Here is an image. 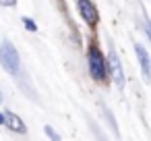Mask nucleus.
I'll return each mask as SVG.
<instances>
[{
	"label": "nucleus",
	"instance_id": "f257e3e1",
	"mask_svg": "<svg viewBox=\"0 0 151 141\" xmlns=\"http://www.w3.org/2000/svg\"><path fill=\"white\" fill-rule=\"evenodd\" d=\"M0 64H2V69L13 77L19 75V71H21V56H19L17 48L9 40H4L0 44Z\"/></svg>",
	"mask_w": 151,
	"mask_h": 141
},
{
	"label": "nucleus",
	"instance_id": "f03ea898",
	"mask_svg": "<svg viewBox=\"0 0 151 141\" xmlns=\"http://www.w3.org/2000/svg\"><path fill=\"white\" fill-rule=\"evenodd\" d=\"M87 62H89V73L95 81H106L108 77V58L99 52L97 46H91L87 52Z\"/></svg>",
	"mask_w": 151,
	"mask_h": 141
},
{
	"label": "nucleus",
	"instance_id": "7ed1b4c3",
	"mask_svg": "<svg viewBox=\"0 0 151 141\" xmlns=\"http://www.w3.org/2000/svg\"><path fill=\"white\" fill-rule=\"evenodd\" d=\"M108 71H110V75H112V79H114V85H116L118 89H124V69H122L120 56H118V52L114 50V46H112L110 52H108Z\"/></svg>",
	"mask_w": 151,
	"mask_h": 141
},
{
	"label": "nucleus",
	"instance_id": "20e7f679",
	"mask_svg": "<svg viewBox=\"0 0 151 141\" xmlns=\"http://www.w3.org/2000/svg\"><path fill=\"white\" fill-rule=\"evenodd\" d=\"M77 7H79V13L83 17V21L89 25V27H95L97 21H99V15H97V9L91 0H77Z\"/></svg>",
	"mask_w": 151,
	"mask_h": 141
},
{
	"label": "nucleus",
	"instance_id": "39448f33",
	"mask_svg": "<svg viewBox=\"0 0 151 141\" xmlns=\"http://www.w3.org/2000/svg\"><path fill=\"white\" fill-rule=\"evenodd\" d=\"M134 52H137V58H139V64H141V73H143V81L145 83H151V58L147 54V50L137 44L134 46Z\"/></svg>",
	"mask_w": 151,
	"mask_h": 141
},
{
	"label": "nucleus",
	"instance_id": "423d86ee",
	"mask_svg": "<svg viewBox=\"0 0 151 141\" xmlns=\"http://www.w3.org/2000/svg\"><path fill=\"white\" fill-rule=\"evenodd\" d=\"M6 127H9L11 131H17V133H25V131H27L25 124H23V120H21L15 112H6Z\"/></svg>",
	"mask_w": 151,
	"mask_h": 141
},
{
	"label": "nucleus",
	"instance_id": "0eeeda50",
	"mask_svg": "<svg viewBox=\"0 0 151 141\" xmlns=\"http://www.w3.org/2000/svg\"><path fill=\"white\" fill-rule=\"evenodd\" d=\"M23 25L27 27V31H37V25H35V21H31L29 17H23Z\"/></svg>",
	"mask_w": 151,
	"mask_h": 141
},
{
	"label": "nucleus",
	"instance_id": "6e6552de",
	"mask_svg": "<svg viewBox=\"0 0 151 141\" xmlns=\"http://www.w3.org/2000/svg\"><path fill=\"white\" fill-rule=\"evenodd\" d=\"M46 135H48L50 139H60V135H58V133H56L52 127H46Z\"/></svg>",
	"mask_w": 151,
	"mask_h": 141
},
{
	"label": "nucleus",
	"instance_id": "1a4fd4ad",
	"mask_svg": "<svg viewBox=\"0 0 151 141\" xmlns=\"http://www.w3.org/2000/svg\"><path fill=\"white\" fill-rule=\"evenodd\" d=\"M17 0H0V7H15Z\"/></svg>",
	"mask_w": 151,
	"mask_h": 141
},
{
	"label": "nucleus",
	"instance_id": "9d476101",
	"mask_svg": "<svg viewBox=\"0 0 151 141\" xmlns=\"http://www.w3.org/2000/svg\"><path fill=\"white\" fill-rule=\"evenodd\" d=\"M0 124H6V112H0Z\"/></svg>",
	"mask_w": 151,
	"mask_h": 141
},
{
	"label": "nucleus",
	"instance_id": "9b49d317",
	"mask_svg": "<svg viewBox=\"0 0 151 141\" xmlns=\"http://www.w3.org/2000/svg\"><path fill=\"white\" fill-rule=\"evenodd\" d=\"M145 27H147V35H149V40H151V21H147Z\"/></svg>",
	"mask_w": 151,
	"mask_h": 141
},
{
	"label": "nucleus",
	"instance_id": "f8f14e48",
	"mask_svg": "<svg viewBox=\"0 0 151 141\" xmlns=\"http://www.w3.org/2000/svg\"><path fill=\"white\" fill-rule=\"evenodd\" d=\"M0 104H2V93H0Z\"/></svg>",
	"mask_w": 151,
	"mask_h": 141
}]
</instances>
